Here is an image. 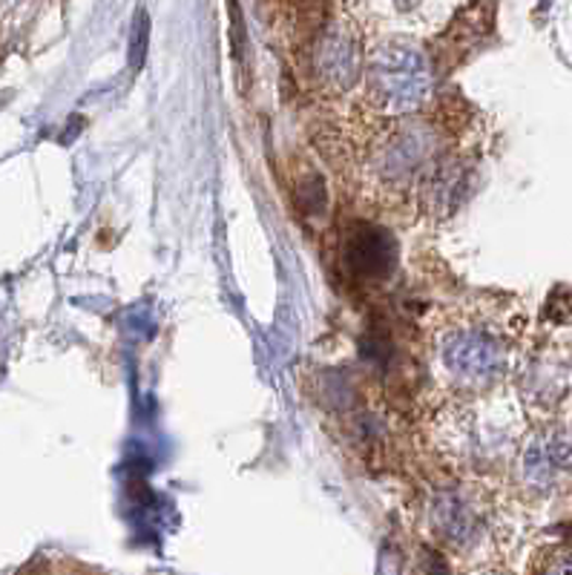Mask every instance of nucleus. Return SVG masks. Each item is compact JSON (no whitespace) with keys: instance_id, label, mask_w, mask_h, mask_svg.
I'll use <instances>...</instances> for the list:
<instances>
[{"instance_id":"nucleus-1","label":"nucleus","mask_w":572,"mask_h":575,"mask_svg":"<svg viewBox=\"0 0 572 575\" xmlns=\"http://www.w3.org/2000/svg\"><path fill=\"white\" fill-rule=\"evenodd\" d=\"M507 362V352L495 334L474 325H455L434 337L432 366L434 374L449 380L452 386H481L500 374Z\"/></svg>"},{"instance_id":"nucleus-2","label":"nucleus","mask_w":572,"mask_h":575,"mask_svg":"<svg viewBox=\"0 0 572 575\" xmlns=\"http://www.w3.org/2000/svg\"><path fill=\"white\" fill-rule=\"evenodd\" d=\"M368 78H371V99L385 113L415 110L425 99L423 92L429 87L423 58L417 50L403 47V43H394V47L377 52L371 69H368Z\"/></svg>"},{"instance_id":"nucleus-3","label":"nucleus","mask_w":572,"mask_h":575,"mask_svg":"<svg viewBox=\"0 0 572 575\" xmlns=\"http://www.w3.org/2000/svg\"><path fill=\"white\" fill-rule=\"evenodd\" d=\"M567 460H570V446L558 437H549L544 444L532 446V452H526V472L538 484H549L558 469L567 467Z\"/></svg>"}]
</instances>
